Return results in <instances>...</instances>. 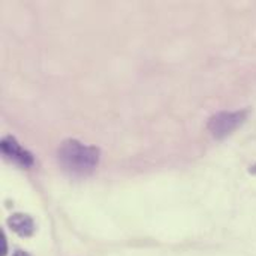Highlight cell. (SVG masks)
Masks as SVG:
<instances>
[{
	"instance_id": "cell-5",
	"label": "cell",
	"mask_w": 256,
	"mask_h": 256,
	"mask_svg": "<svg viewBox=\"0 0 256 256\" xmlns=\"http://www.w3.org/2000/svg\"><path fill=\"white\" fill-rule=\"evenodd\" d=\"M0 246H2V254L0 256H6V252H8V244H6V237L4 234H0Z\"/></svg>"
},
{
	"instance_id": "cell-4",
	"label": "cell",
	"mask_w": 256,
	"mask_h": 256,
	"mask_svg": "<svg viewBox=\"0 0 256 256\" xmlns=\"http://www.w3.org/2000/svg\"><path fill=\"white\" fill-rule=\"evenodd\" d=\"M8 226L20 237H32L34 234V220L24 213H15L8 218Z\"/></svg>"
},
{
	"instance_id": "cell-3",
	"label": "cell",
	"mask_w": 256,
	"mask_h": 256,
	"mask_svg": "<svg viewBox=\"0 0 256 256\" xmlns=\"http://www.w3.org/2000/svg\"><path fill=\"white\" fill-rule=\"evenodd\" d=\"M2 152L3 154H6L9 159L18 162L20 165L28 168L34 164V159H33V154L30 152H27L26 148H22L18 141L12 136H6L2 140Z\"/></svg>"
},
{
	"instance_id": "cell-1",
	"label": "cell",
	"mask_w": 256,
	"mask_h": 256,
	"mask_svg": "<svg viewBox=\"0 0 256 256\" xmlns=\"http://www.w3.org/2000/svg\"><path fill=\"white\" fill-rule=\"evenodd\" d=\"M100 150L86 146L78 140H64L57 148V160L62 170L74 177H87L99 165Z\"/></svg>"
},
{
	"instance_id": "cell-2",
	"label": "cell",
	"mask_w": 256,
	"mask_h": 256,
	"mask_svg": "<svg viewBox=\"0 0 256 256\" xmlns=\"http://www.w3.org/2000/svg\"><path fill=\"white\" fill-rule=\"evenodd\" d=\"M249 114H250L249 108L237 110V111H220L210 117L207 128L214 138L222 140L231 135L234 130H237L248 120Z\"/></svg>"
},
{
	"instance_id": "cell-6",
	"label": "cell",
	"mask_w": 256,
	"mask_h": 256,
	"mask_svg": "<svg viewBox=\"0 0 256 256\" xmlns=\"http://www.w3.org/2000/svg\"><path fill=\"white\" fill-rule=\"evenodd\" d=\"M14 256H30L27 252H22V250H16L15 254H14Z\"/></svg>"
}]
</instances>
